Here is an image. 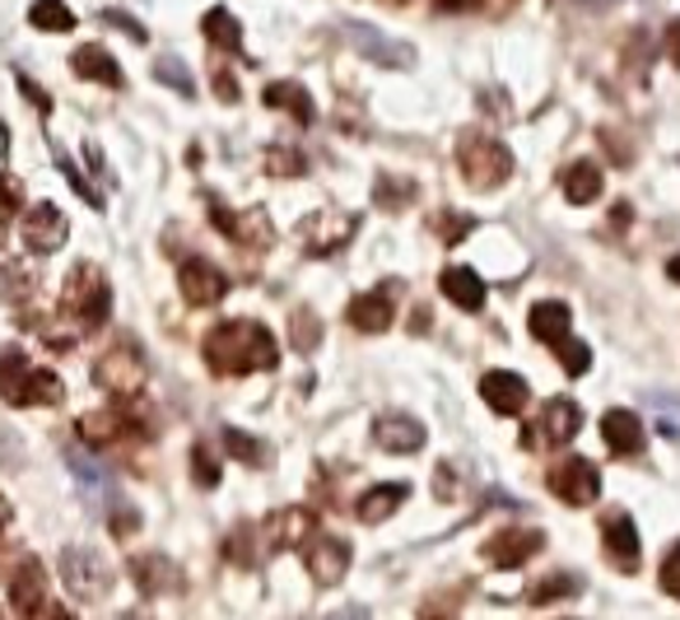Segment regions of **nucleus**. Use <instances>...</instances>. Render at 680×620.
Segmentation results:
<instances>
[{"instance_id": "a211bd4d", "label": "nucleus", "mask_w": 680, "mask_h": 620, "mask_svg": "<svg viewBox=\"0 0 680 620\" xmlns=\"http://www.w3.org/2000/svg\"><path fill=\"white\" fill-rule=\"evenodd\" d=\"M540 546H546L540 531H498V537L485 546V556L494 560V569H517L527 556H536Z\"/></svg>"}, {"instance_id": "cd10ccee", "label": "nucleus", "mask_w": 680, "mask_h": 620, "mask_svg": "<svg viewBox=\"0 0 680 620\" xmlns=\"http://www.w3.org/2000/svg\"><path fill=\"white\" fill-rule=\"evenodd\" d=\"M224 448H229L243 467H266V443L243 434V430H224Z\"/></svg>"}, {"instance_id": "412c9836", "label": "nucleus", "mask_w": 680, "mask_h": 620, "mask_svg": "<svg viewBox=\"0 0 680 620\" xmlns=\"http://www.w3.org/2000/svg\"><path fill=\"white\" fill-rule=\"evenodd\" d=\"M405 495H411V485H401V480H382V485H373V490L354 504V514L364 518L369 527H373V523H388V518L396 514V508L405 504Z\"/></svg>"}, {"instance_id": "6e6552de", "label": "nucleus", "mask_w": 680, "mask_h": 620, "mask_svg": "<svg viewBox=\"0 0 680 620\" xmlns=\"http://www.w3.org/2000/svg\"><path fill=\"white\" fill-rule=\"evenodd\" d=\"M550 490H555L564 504L583 508V504H597V495H601V476H597V467H593L587 457H564L559 467L550 472Z\"/></svg>"}, {"instance_id": "2f4dec72", "label": "nucleus", "mask_w": 680, "mask_h": 620, "mask_svg": "<svg viewBox=\"0 0 680 620\" xmlns=\"http://www.w3.org/2000/svg\"><path fill=\"white\" fill-rule=\"evenodd\" d=\"M80 434H84L89 443H107V438L122 434V420H117V415H84V420H80Z\"/></svg>"}, {"instance_id": "79ce46f5", "label": "nucleus", "mask_w": 680, "mask_h": 620, "mask_svg": "<svg viewBox=\"0 0 680 620\" xmlns=\"http://www.w3.org/2000/svg\"><path fill=\"white\" fill-rule=\"evenodd\" d=\"M475 6H481V0H439V10H452V14H457V10H475Z\"/></svg>"}, {"instance_id": "473e14b6", "label": "nucleus", "mask_w": 680, "mask_h": 620, "mask_svg": "<svg viewBox=\"0 0 680 620\" xmlns=\"http://www.w3.org/2000/svg\"><path fill=\"white\" fill-rule=\"evenodd\" d=\"M555 350H559V360H564V369H569V373H587V364H593V350H587L583 341H574V337L555 341Z\"/></svg>"}, {"instance_id": "c756f323", "label": "nucleus", "mask_w": 680, "mask_h": 620, "mask_svg": "<svg viewBox=\"0 0 680 620\" xmlns=\"http://www.w3.org/2000/svg\"><path fill=\"white\" fill-rule=\"evenodd\" d=\"M154 75L164 80L168 89H177V94H183V99H192V94H196V84H192V71H187V65L177 61V56H158V61H154Z\"/></svg>"}, {"instance_id": "37998d69", "label": "nucleus", "mask_w": 680, "mask_h": 620, "mask_svg": "<svg viewBox=\"0 0 680 620\" xmlns=\"http://www.w3.org/2000/svg\"><path fill=\"white\" fill-rule=\"evenodd\" d=\"M671 56H676V65H680V19L671 24Z\"/></svg>"}, {"instance_id": "6ab92c4d", "label": "nucleus", "mask_w": 680, "mask_h": 620, "mask_svg": "<svg viewBox=\"0 0 680 620\" xmlns=\"http://www.w3.org/2000/svg\"><path fill=\"white\" fill-rule=\"evenodd\" d=\"M527 327H532V337L536 341H564L569 337V327H574V313H569V303H559V299H546V303H532V313H527Z\"/></svg>"}, {"instance_id": "ea45409f", "label": "nucleus", "mask_w": 680, "mask_h": 620, "mask_svg": "<svg viewBox=\"0 0 680 620\" xmlns=\"http://www.w3.org/2000/svg\"><path fill=\"white\" fill-rule=\"evenodd\" d=\"M19 89H24V99H33V103L42 107V113H48V107H52V99H48V94H42V89H38V84H29V75H19Z\"/></svg>"}, {"instance_id": "b1692460", "label": "nucleus", "mask_w": 680, "mask_h": 620, "mask_svg": "<svg viewBox=\"0 0 680 620\" xmlns=\"http://www.w3.org/2000/svg\"><path fill=\"white\" fill-rule=\"evenodd\" d=\"M540 430H546L550 443H569V438L583 430L578 402H569V396H555V402L546 406V415H540Z\"/></svg>"}, {"instance_id": "58836bf2", "label": "nucleus", "mask_w": 680, "mask_h": 620, "mask_svg": "<svg viewBox=\"0 0 680 620\" xmlns=\"http://www.w3.org/2000/svg\"><path fill=\"white\" fill-rule=\"evenodd\" d=\"M215 94H219L224 103H238V99H243V94H238V84H234V75H224V71L215 75Z\"/></svg>"}, {"instance_id": "7c9ffc66", "label": "nucleus", "mask_w": 680, "mask_h": 620, "mask_svg": "<svg viewBox=\"0 0 680 620\" xmlns=\"http://www.w3.org/2000/svg\"><path fill=\"white\" fill-rule=\"evenodd\" d=\"M266 173H276V177H299V173H308V159H303L299 149L270 145V154H266Z\"/></svg>"}, {"instance_id": "39448f33", "label": "nucleus", "mask_w": 680, "mask_h": 620, "mask_svg": "<svg viewBox=\"0 0 680 620\" xmlns=\"http://www.w3.org/2000/svg\"><path fill=\"white\" fill-rule=\"evenodd\" d=\"M94 379H99V388H107L112 396H122V402H126V396H135V392L145 388V360H141V350L126 345V341L112 345L103 360L94 364Z\"/></svg>"}, {"instance_id": "ddd939ff", "label": "nucleus", "mask_w": 680, "mask_h": 620, "mask_svg": "<svg viewBox=\"0 0 680 620\" xmlns=\"http://www.w3.org/2000/svg\"><path fill=\"white\" fill-rule=\"evenodd\" d=\"M10 607L19 616H42L48 611V569L38 560H24L10 579Z\"/></svg>"}, {"instance_id": "423d86ee", "label": "nucleus", "mask_w": 680, "mask_h": 620, "mask_svg": "<svg viewBox=\"0 0 680 620\" xmlns=\"http://www.w3.org/2000/svg\"><path fill=\"white\" fill-rule=\"evenodd\" d=\"M177 290H183V299L192 308H215V303H224V294H229V276H224L215 261L192 257V261L177 266Z\"/></svg>"}, {"instance_id": "393cba45", "label": "nucleus", "mask_w": 680, "mask_h": 620, "mask_svg": "<svg viewBox=\"0 0 680 620\" xmlns=\"http://www.w3.org/2000/svg\"><path fill=\"white\" fill-rule=\"evenodd\" d=\"M564 196H569L574 206H593L601 196V168L597 164H574L569 173H564Z\"/></svg>"}, {"instance_id": "9d476101", "label": "nucleus", "mask_w": 680, "mask_h": 620, "mask_svg": "<svg viewBox=\"0 0 680 620\" xmlns=\"http://www.w3.org/2000/svg\"><path fill=\"white\" fill-rule=\"evenodd\" d=\"M481 396H485V406L498 411V415H523L527 402H532V388H527L523 373L490 369V373H481Z\"/></svg>"}, {"instance_id": "f03ea898", "label": "nucleus", "mask_w": 680, "mask_h": 620, "mask_svg": "<svg viewBox=\"0 0 680 620\" xmlns=\"http://www.w3.org/2000/svg\"><path fill=\"white\" fill-rule=\"evenodd\" d=\"M457 164H462V177L471 187H498V183H508L513 177V154L508 145H498L494 136H481V131H466L462 145H457Z\"/></svg>"}, {"instance_id": "e433bc0d", "label": "nucleus", "mask_w": 680, "mask_h": 620, "mask_svg": "<svg viewBox=\"0 0 680 620\" xmlns=\"http://www.w3.org/2000/svg\"><path fill=\"white\" fill-rule=\"evenodd\" d=\"M56 164H61V173H65V177H71V183H75V192L84 196V202H89V206H103V196H99V192H94V187H89V183H84V177L75 173V164H71V159H56Z\"/></svg>"}, {"instance_id": "a878e982", "label": "nucleus", "mask_w": 680, "mask_h": 620, "mask_svg": "<svg viewBox=\"0 0 680 620\" xmlns=\"http://www.w3.org/2000/svg\"><path fill=\"white\" fill-rule=\"evenodd\" d=\"M29 24L42 33H71L75 29V10L61 6V0H33L29 6Z\"/></svg>"}, {"instance_id": "2eb2a0df", "label": "nucleus", "mask_w": 680, "mask_h": 620, "mask_svg": "<svg viewBox=\"0 0 680 620\" xmlns=\"http://www.w3.org/2000/svg\"><path fill=\"white\" fill-rule=\"evenodd\" d=\"M346 565H350V541H340V537H317L312 550H308V574H312V583H340L346 579Z\"/></svg>"}, {"instance_id": "dca6fc26", "label": "nucleus", "mask_w": 680, "mask_h": 620, "mask_svg": "<svg viewBox=\"0 0 680 620\" xmlns=\"http://www.w3.org/2000/svg\"><path fill=\"white\" fill-rule=\"evenodd\" d=\"M439 290L462 308V313H481L485 308V299H490V290H485V280L471 271V266H447V271L439 276Z\"/></svg>"}, {"instance_id": "aec40b11", "label": "nucleus", "mask_w": 680, "mask_h": 620, "mask_svg": "<svg viewBox=\"0 0 680 620\" xmlns=\"http://www.w3.org/2000/svg\"><path fill=\"white\" fill-rule=\"evenodd\" d=\"M71 65H75V75L80 80H94V84H107V89H122L126 80H122V65L107 56V48H99V42H84V48L71 56Z\"/></svg>"}, {"instance_id": "4468645a", "label": "nucleus", "mask_w": 680, "mask_h": 620, "mask_svg": "<svg viewBox=\"0 0 680 620\" xmlns=\"http://www.w3.org/2000/svg\"><path fill=\"white\" fill-rule=\"evenodd\" d=\"M6 402H14V406H52V402H61V379L52 369H19V379L6 388Z\"/></svg>"}, {"instance_id": "bb28decb", "label": "nucleus", "mask_w": 680, "mask_h": 620, "mask_svg": "<svg viewBox=\"0 0 680 620\" xmlns=\"http://www.w3.org/2000/svg\"><path fill=\"white\" fill-rule=\"evenodd\" d=\"M200 29H206V38H215L219 48H229V52L243 48V29H238V19L229 10H210L206 19H200Z\"/></svg>"}, {"instance_id": "1a4fd4ad", "label": "nucleus", "mask_w": 680, "mask_h": 620, "mask_svg": "<svg viewBox=\"0 0 680 620\" xmlns=\"http://www.w3.org/2000/svg\"><path fill=\"white\" fill-rule=\"evenodd\" d=\"M424 438L429 430L420 425L415 415H401V411H388V415H378L373 420V443L382 453H392V457H405V453H420L424 448Z\"/></svg>"}, {"instance_id": "f257e3e1", "label": "nucleus", "mask_w": 680, "mask_h": 620, "mask_svg": "<svg viewBox=\"0 0 680 620\" xmlns=\"http://www.w3.org/2000/svg\"><path fill=\"white\" fill-rule=\"evenodd\" d=\"M206 360L219 373H253V369H276L280 350L266 322L234 318V322H219L206 337Z\"/></svg>"}, {"instance_id": "f704fd0d", "label": "nucleus", "mask_w": 680, "mask_h": 620, "mask_svg": "<svg viewBox=\"0 0 680 620\" xmlns=\"http://www.w3.org/2000/svg\"><path fill=\"white\" fill-rule=\"evenodd\" d=\"M192 472H196L200 485H215L219 480V467L210 462V448H192Z\"/></svg>"}, {"instance_id": "72a5a7b5", "label": "nucleus", "mask_w": 680, "mask_h": 620, "mask_svg": "<svg viewBox=\"0 0 680 620\" xmlns=\"http://www.w3.org/2000/svg\"><path fill=\"white\" fill-rule=\"evenodd\" d=\"M19 206H24V196H19V183L0 173V225H10V219L19 215Z\"/></svg>"}, {"instance_id": "4be33fe9", "label": "nucleus", "mask_w": 680, "mask_h": 620, "mask_svg": "<svg viewBox=\"0 0 680 620\" xmlns=\"http://www.w3.org/2000/svg\"><path fill=\"white\" fill-rule=\"evenodd\" d=\"M601 537H606V550L616 556L625 569H633V560H639V527H633L629 514H610L601 523Z\"/></svg>"}, {"instance_id": "a19ab883", "label": "nucleus", "mask_w": 680, "mask_h": 620, "mask_svg": "<svg viewBox=\"0 0 680 620\" xmlns=\"http://www.w3.org/2000/svg\"><path fill=\"white\" fill-rule=\"evenodd\" d=\"M103 19H107V24H117V29H126L131 38H145V29H141V24H131V19L117 14V10H103Z\"/></svg>"}, {"instance_id": "5701e85b", "label": "nucleus", "mask_w": 680, "mask_h": 620, "mask_svg": "<svg viewBox=\"0 0 680 620\" xmlns=\"http://www.w3.org/2000/svg\"><path fill=\"white\" fill-rule=\"evenodd\" d=\"M392 318H396V308L388 303V294H359L354 303H350V327L354 331H388L392 327Z\"/></svg>"}, {"instance_id": "f8f14e48", "label": "nucleus", "mask_w": 680, "mask_h": 620, "mask_svg": "<svg viewBox=\"0 0 680 620\" xmlns=\"http://www.w3.org/2000/svg\"><path fill=\"white\" fill-rule=\"evenodd\" d=\"M261 537H266L270 556H285V550L303 546L312 537V514L308 508H276V514L261 523Z\"/></svg>"}, {"instance_id": "c85d7f7f", "label": "nucleus", "mask_w": 680, "mask_h": 620, "mask_svg": "<svg viewBox=\"0 0 680 620\" xmlns=\"http://www.w3.org/2000/svg\"><path fill=\"white\" fill-rule=\"evenodd\" d=\"M266 103H285L289 113H299L303 126L317 117V107H312V99H308V89H299V84H276V89H266Z\"/></svg>"}, {"instance_id": "7ed1b4c3", "label": "nucleus", "mask_w": 680, "mask_h": 620, "mask_svg": "<svg viewBox=\"0 0 680 620\" xmlns=\"http://www.w3.org/2000/svg\"><path fill=\"white\" fill-rule=\"evenodd\" d=\"M107 303H112V290L94 261H80L75 276L65 280V313H75L80 327H103L107 322Z\"/></svg>"}, {"instance_id": "9b49d317", "label": "nucleus", "mask_w": 680, "mask_h": 620, "mask_svg": "<svg viewBox=\"0 0 680 620\" xmlns=\"http://www.w3.org/2000/svg\"><path fill=\"white\" fill-rule=\"evenodd\" d=\"M65 234H71V225H65V215L52 206V202H38L29 215H24V248L38 252V257H48L56 252Z\"/></svg>"}, {"instance_id": "f3484780", "label": "nucleus", "mask_w": 680, "mask_h": 620, "mask_svg": "<svg viewBox=\"0 0 680 620\" xmlns=\"http://www.w3.org/2000/svg\"><path fill=\"white\" fill-rule=\"evenodd\" d=\"M601 438L610 443V453L633 457V453L643 448V420L633 415V411H625V406L606 411V415H601Z\"/></svg>"}, {"instance_id": "0eeeda50", "label": "nucleus", "mask_w": 680, "mask_h": 620, "mask_svg": "<svg viewBox=\"0 0 680 620\" xmlns=\"http://www.w3.org/2000/svg\"><path fill=\"white\" fill-rule=\"evenodd\" d=\"M346 33L354 38V52L369 56L378 65H388V71H405V65H415V48H405V42L388 38L373 24H359V19H346Z\"/></svg>"}, {"instance_id": "c9c22d12", "label": "nucleus", "mask_w": 680, "mask_h": 620, "mask_svg": "<svg viewBox=\"0 0 680 620\" xmlns=\"http://www.w3.org/2000/svg\"><path fill=\"white\" fill-rule=\"evenodd\" d=\"M19 369H24V354H19V350H6V354H0V392H6V388L19 379Z\"/></svg>"}, {"instance_id": "4c0bfd02", "label": "nucleus", "mask_w": 680, "mask_h": 620, "mask_svg": "<svg viewBox=\"0 0 680 620\" xmlns=\"http://www.w3.org/2000/svg\"><path fill=\"white\" fill-rule=\"evenodd\" d=\"M662 588L671 592V597H680V546L667 556V565H662Z\"/></svg>"}, {"instance_id": "c03bdc74", "label": "nucleus", "mask_w": 680, "mask_h": 620, "mask_svg": "<svg viewBox=\"0 0 680 620\" xmlns=\"http://www.w3.org/2000/svg\"><path fill=\"white\" fill-rule=\"evenodd\" d=\"M667 271H671V280H680V257H676V261L667 266Z\"/></svg>"}, {"instance_id": "20e7f679", "label": "nucleus", "mask_w": 680, "mask_h": 620, "mask_svg": "<svg viewBox=\"0 0 680 620\" xmlns=\"http://www.w3.org/2000/svg\"><path fill=\"white\" fill-rule=\"evenodd\" d=\"M61 574H65L71 597H80V602H99V597L112 588V569L84 546H65L61 550Z\"/></svg>"}]
</instances>
